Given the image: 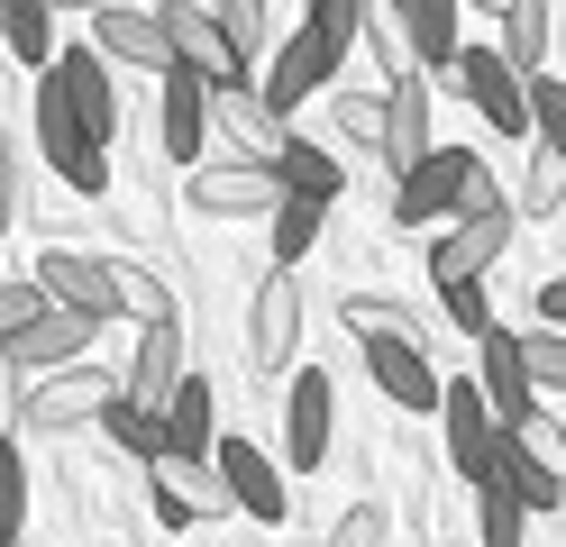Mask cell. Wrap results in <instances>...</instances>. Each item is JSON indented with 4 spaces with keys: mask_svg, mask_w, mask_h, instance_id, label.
<instances>
[{
    "mask_svg": "<svg viewBox=\"0 0 566 547\" xmlns=\"http://www.w3.org/2000/svg\"><path fill=\"white\" fill-rule=\"evenodd\" d=\"M439 438H448V465L484 484L493 474V448H503V411H493L484 375H448V401H439Z\"/></svg>",
    "mask_w": 566,
    "mask_h": 547,
    "instance_id": "cell-7",
    "label": "cell"
},
{
    "mask_svg": "<svg viewBox=\"0 0 566 547\" xmlns=\"http://www.w3.org/2000/svg\"><path fill=\"white\" fill-rule=\"evenodd\" d=\"M210 465L229 474V493H238L247 520H283V511H293V502H283V465L256 448V438H220V448H210Z\"/></svg>",
    "mask_w": 566,
    "mask_h": 547,
    "instance_id": "cell-20",
    "label": "cell"
},
{
    "mask_svg": "<svg viewBox=\"0 0 566 547\" xmlns=\"http://www.w3.org/2000/svg\"><path fill=\"white\" fill-rule=\"evenodd\" d=\"M329 429H338V392L321 365H293V392H283V465L311 474L329 465Z\"/></svg>",
    "mask_w": 566,
    "mask_h": 547,
    "instance_id": "cell-13",
    "label": "cell"
},
{
    "mask_svg": "<svg viewBox=\"0 0 566 547\" xmlns=\"http://www.w3.org/2000/svg\"><path fill=\"white\" fill-rule=\"evenodd\" d=\"M475 538L484 547H521L530 538V502L512 484H475Z\"/></svg>",
    "mask_w": 566,
    "mask_h": 547,
    "instance_id": "cell-31",
    "label": "cell"
},
{
    "mask_svg": "<svg viewBox=\"0 0 566 547\" xmlns=\"http://www.w3.org/2000/svg\"><path fill=\"white\" fill-rule=\"evenodd\" d=\"M366 365H375V392L402 401V411H439V401H448V375L430 365L420 338H384V347H366Z\"/></svg>",
    "mask_w": 566,
    "mask_h": 547,
    "instance_id": "cell-19",
    "label": "cell"
},
{
    "mask_svg": "<svg viewBox=\"0 0 566 547\" xmlns=\"http://www.w3.org/2000/svg\"><path fill=\"white\" fill-rule=\"evenodd\" d=\"M539 319H548V328H566V274H548V283H539Z\"/></svg>",
    "mask_w": 566,
    "mask_h": 547,
    "instance_id": "cell-44",
    "label": "cell"
},
{
    "mask_svg": "<svg viewBox=\"0 0 566 547\" xmlns=\"http://www.w3.org/2000/svg\"><path fill=\"white\" fill-rule=\"evenodd\" d=\"M430 64H394V83H384V165L411 173L430 156Z\"/></svg>",
    "mask_w": 566,
    "mask_h": 547,
    "instance_id": "cell-15",
    "label": "cell"
},
{
    "mask_svg": "<svg viewBox=\"0 0 566 547\" xmlns=\"http://www.w3.org/2000/svg\"><path fill=\"white\" fill-rule=\"evenodd\" d=\"M475 10H493V19H503V10H512V0H475Z\"/></svg>",
    "mask_w": 566,
    "mask_h": 547,
    "instance_id": "cell-46",
    "label": "cell"
},
{
    "mask_svg": "<svg viewBox=\"0 0 566 547\" xmlns=\"http://www.w3.org/2000/svg\"><path fill=\"white\" fill-rule=\"evenodd\" d=\"M192 210L201 219H274V201H283V173L274 165H247V156H229V165H192Z\"/></svg>",
    "mask_w": 566,
    "mask_h": 547,
    "instance_id": "cell-12",
    "label": "cell"
},
{
    "mask_svg": "<svg viewBox=\"0 0 566 547\" xmlns=\"http://www.w3.org/2000/svg\"><path fill=\"white\" fill-rule=\"evenodd\" d=\"M338 319H347V338H366V347H384V338H420L411 311H402V302H384V292H347Z\"/></svg>",
    "mask_w": 566,
    "mask_h": 547,
    "instance_id": "cell-30",
    "label": "cell"
},
{
    "mask_svg": "<svg viewBox=\"0 0 566 547\" xmlns=\"http://www.w3.org/2000/svg\"><path fill=\"white\" fill-rule=\"evenodd\" d=\"M92 46L111 55L119 73H174V28H165V10H147V0L92 10Z\"/></svg>",
    "mask_w": 566,
    "mask_h": 547,
    "instance_id": "cell-11",
    "label": "cell"
},
{
    "mask_svg": "<svg viewBox=\"0 0 566 547\" xmlns=\"http://www.w3.org/2000/svg\"><path fill=\"white\" fill-rule=\"evenodd\" d=\"M521 438H530V456H539L548 474H566V429L557 420H521Z\"/></svg>",
    "mask_w": 566,
    "mask_h": 547,
    "instance_id": "cell-42",
    "label": "cell"
},
{
    "mask_svg": "<svg viewBox=\"0 0 566 547\" xmlns=\"http://www.w3.org/2000/svg\"><path fill=\"white\" fill-rule=\"evenodd\" d=\"M293 356H302V283L293 265H274L247 311V375H293Z\"/></svg>",
    "mask_w": 566,
    "mask_h": 547,
    "instance_id": "cell-8",
    "label": "cell"
},
{
    "mask_svg": "<svg viewBox=\"0 0 566 547\" xmlns=\"http://www.w3.org/2000/svg\"><path fill=\"white\" fill-rule=\"evenodd\" d=\"M184 375H192V356H184V311L174 319H156V328H137V365H128V401H147V411H165L174 392H184Z\"/></svg>",
    "mask_w": 566,
    "mask_h": 547,
    "instance_id": "cell-17",
    "label": "cell"
},
{
    "mask_svg": "<svg viewBox=\"0 0 566 547\" xmlns=\"http://www.w3.org/2000/svg\"><path fill=\"white\" fill-rule=\"evenodd\" d=\"M503 55L521 73H548V0H512L503 10Z\"/></svg>",
    "mask_w": 566,
    "mask_h": 547,
    "instance_id": "cell-32",
    "label": "cell"
},
{
    "mask_svg": "<svg viewBox=\"0 0 566 547\" xmlns=\"http://www.w3.org/2000/svg\"><path fill=\"white\" fill-rule=\"evenodd\" d=\"M0 520H10V538H28V465H19V448H0Z\"/></svg>",
    "mask_w": 566,
    "mask_h": 547,
    "instance_id": "cell-39",
    "label": "cell"
},
{
    "mask_svg": "<svg viewBox=\"0 0 566 547\" xmlns=\"http://www.w3.org/2000/svg\"><path fill=\"white\" fill-rule=\"evenodd\" d=\"M321 229H329V201H302V192H283V201H274V219H265V238H274V265H302V255L321 246Z\"/></svg>",
    "mask_w": 566,
    "mask_h": 547,
    "instance_id": "cell-28",
    "label": "cell"
},
{
    "mask_svg": "<svg viewBox=\"0 0 566 547\" xmlns=\"http://www.w3.org/2000/svg\"><path fill=\"white\" fill-rule=\"evenodd\" d=\"M55 73H64V92H74L83 128L111 146V137H119V83H111V55H101V46H74V55H55Z\"/></svg>",
    "mask_w": 566,
    "mask_h": 547,
    "instance_id": "cell-22",
    "label": "cell"
},
{
    "mask_svg": "<svg viewBox=\"0 0 566 547\" xmlns=\"http://www.w3.org/2000/svg\"><path fill=\"white\" fill-rule=\"evenodd\" d=\"M92 311H74V302H55L46 319H28V328H10L0 338V365H10V392H28V383H46V375H64V365H83V347H92Z\"/></svg>",
    "mask_w": 566,
    "mask_h": 547,
    "instance_id": "cell-3",
    "label": "cell"
},
{
    "mask_svg": "<svg viewBox=\"0 0 566 547\" xmlns=\"http://www.w3.org/2000/svg\"><path fill=\"white\" fill-rule=\"evenodd\" d=\"M38 274L55 302H74L92 319H137V328H156L174 319V292L147 274V265H128V255H83V246H46L38 255Z\"/></svg>",
    "mask_w": 566,
    "mask_h": 547,
    "instance_id": "cell-1",
    "label": "cell"
},
{
    "mask_svg": "<svg viewBox=\"0 0 566 547\" xmlns=\"http://www.w3.org/2000/svg\"><path fill=\"white\" fill-rule=\"evenodd\" d=\"M165 438H174V456H210L220 448V392H210L201 375H184V392L165 401Z\"/></svg>",
    "mask_w": 566,
    "mask_h": 547,
    "instance_id": "cell-24",
    "label": "cell"
},
{
    "mask_svg": "<svg viewBox=\"0 0 566 547\" xmlns=\"http://www.w3.org/2000/svg\"><path fill=\"white\" fill-rule=\"evenodd\" d=\"M448 319L467 328V338H484V328H493V292H484V283H457V292H448Z\"/></svg>",
    "mask_w": 566,
    "mask_h": 547,
    "instance_id": "cell-41",
    "label": "cell"
},
{
    "mask_svg": "<svg viewBox=\"0 0 566 547\" xmlns=\"http://www.w3.org/2000/svg\"><path fill=\"white\" fill-rule=\"evenodd\" d=\"M38 156H46V173L64 182V192H83V201L111 192V146L83 128V109H74V92H64L55 64L38 73Z\"/></svg>",
    "mask_w": 566,
    "mask_h": 547,
    "instance_id": "cell-2",
    "label": "cell"
},
{
    "mask_svg": "<svg viewBox=\"0 0 566 547\" xmlns=\"http://www.w3.org/2000/svg\"><path fill=\"white\" fill-rule=\"evenodd\" d=\"M530 137L566 156V83L557 73H530Z\"/></svg>",
    "mask_w": 566,
    "mask_h": 547,
    "instance_id": "cell-34",
    "label": "cell"
},
{
    "mask_svg": "<svg viewBox=\"0 0 566 547\" xmlns=\"http://www.w3.org/2000/svg\"><path fill=\"white\" fill-rule=\"evenodd\" d=\"M0 19H10V55L28 73L55 64V0H0Z\"/></svg>",
    "mask_w": 566,
    "mask_h": 547,
    "instance_id": "cell-29",
    "label": "cell"
},
{
    "mask_svg": "<svg viewBox=\"0 0 566 547\" xmlns=\"http://www.w3.org/2000/svg\"><path fill=\"white\" fill-rule=\"evenodd\" d=\"M338 64H347V55L329 46V36H311V28H293V36H283V55L265 64V83H256V92H265V101L283 109V119H293V109H302L311 92H321V83H329Z\"/></svg>",
    "mask_w": 566,
    "mask_h": 547,
    "instance_id": "cell-18",
    "label": "cell"
},
{
    "mask_svg": "<svg viewBox=\"0 0 566 547\" xmlns=\"http://www.w3.org/2000/svg\"><path fill=\"white\" fill-rule=\"evenodd\" d=\"M101 438H111L119 456H137V465H165L174 456V438H165V411H147V401H111V411H101Z\"/></svg>",
    "mask_w": 566,
    "mask_h": 547,
    "instance_id": "cell-26",
    "label": "cell"
},
{
    "mask_svg": "<svg viewBox=\"0 0 566 547\" xmlns=\"http://www.w3.org/2000/svg\"><path fill=\"white\" fill-rule=\"evenodd\" d=\"M119 392H128V383H111V365H64V375H46V383L19 392V420L46 429V438H64V429H101V411H111Z\"/></svg>",
    "mask_w": 566,
    "mask_h": 547,
    "instance_id": "cell-5",
    "label": "cell"
},
{
    "mask_svg": "<svg viewBox=\"0 0 566 547\" xmlns=\"http://www.w3.org/2000/svg\"><path fill=\"white\" fill-rule=\"evenodd\" d=\"M484 156L475 146H430L411 173H394V219L402 229H430V219H457V201H467V173Z\"/></svg>",
    "mask_w": 566,
    "mask_h": 547,
    "instance_id": "cell-9",
    "label": "cell"
},
{
    "mask_svg": "<svg viewBox=\"0 0 566 547\" xmlns=\"http://www.w3.org/2000/svg\"><path fill=\"white\" fill-rule=\"evenodd\" d=\"M475 375H484V392H493V411H503V429H521V420H539V383H530V338H512V328H484L475 338Z\"/></svg>",
    "mask_w": 566,
    "mask_h": 547,
    "instance_id": "cell-16",
    "label": "cell"
},
{
    "mask_svg": "<svg viewBox=\"0 0 566 547\" xmlns=\"http://www.w3.org/2000/svg\"><path fill=\"white\" fill-rule=\"evenodd\" d=\"M165 28H174V64H184V73H201L210 92L256 83V73H247V46L220 28V10H165Z\"/></svg>",
    "mask_w": 566,
    "mask_h": 547,
    "instance_id": "cell-14",
    "label": "cell"
},
{
    "mask_svg": "<svg viewBox=\"0 0 566 547\" xmlns=\"http://www.w3.org/2000/svg\"><path fill=\"white\" fill-rule=\"evenodd\" d=\"M274 173H283V192H302V201H329L338 210V192H347V165L329 156V146H311V137H293L274 156Z\"/></svg>",
    "mask_w": 566,
    "mask_h": 547,
    "instance_id": "cell-27",
    "label": "cell"
},
{
    "mask_svg": "<svg viewBox=\"0 0 566 547\" xmlns=\"http://www.w3.org/2000/svg\"><path fill=\"white\" fill-rule=\"evenodd\" d=\"M512 229H521V210H512V201H484V210H467V219H448V229H439V246H430V283H439V292L484 283L493 265H503Z\"/></svg>",
    "mask_w": 566,
    "mask_h": 547,
    "instance_id": "cell-4",
    "label": "cell"
},
{
    "mask_svg": "<svg viewBox=\"0 0 566 547\" xmlns=\"http://www.w3.org/2000/svg\"><path fill=\"white\" fill-rule=\"evenodd\" d=\"M165 156L174 165H210V83L174 64L165 73Z\"/></svg>",
    "mask_w": 566,
    "mask_h": 547,
    "instance_id": "cell-21",
    "label": "cell"
},
{
    "mask_svg": "<svg viewBox=\"0 0 566 547\" xmlns=\"http://www.w3.org/2000/svg\"><path fill=\"white\" fill-rule=\"evenodd\" d=\"M46 311H55L46 274H10V283H0V328H28V319H46Z\"/></svg>",
    "mask_w": 566,
    "mask_h": 547,
    "instance_id": "cell-37",
    "label": "cell"
},
{
    "mask_svg": "<svg viewBox=\"0 0 566 547\" xmlns=\"http://www.w3.org/2000/svg\"><path fill=\"white\" fill-rule=\"evenodd\" d=\"M55 10H111V0H55Z\"/></svg>",
    "mask_w": 566,
    "mask_h": 547,
    "instance_id": "cell-45",
    "label": "cell"
},
{
    "mask_svg": "<svg viewBox=\"0 0 566 547\" xmlns=\"http://www.w3.org/2000/svg\"><path fill=\"white\" fill-rule=\"evenodd\" d=\"M210 10H220V28L247 46V64H256V46H265V0H210Z\"/></svg>",
    "mask_w": 566,
    "mask_h": 547,
    "instance_id": "cell-40",
    "label": "cell"
},
{
    "mask_svg": "<svg viewBox=\"0 0 566 547\" xmlns=\"http://www.w3.org/2000/svg\"><path fill=\"white\" fill-rule=\"evenodd\" d=\"M484 484H512L530 511H557V493H566V474H548L539 456H530V438L521 429H503V448H493V474H484Z\"/></svg>",
    "mask_w": 566,
    "mask_h": 547,
    "instance_id": "cell-25",
    "label": "cell"
},
{
    "mask_svg": "<svg viewBox=\"0 0 566 547\" xmlns=\"http://www.w3.org/2000/svg\"><path fill=\"white\" fill-rule=\"evenodd\" d=\"M329 547H384V511H347L329 529Z\"/></svg>",
    "mask_w": 566,
    "mask_h": 547,
    "instance_id": "cell-43",
    "label": "cell"
},
{
    "mask_svg": "<svg viewBox=\"0 0 566 547\" xmlns=\"http://www.w3.org/2000/svg\"><path fill=\"white\" fill-rule=\"evenodd\" d=\"M566 201V156L557 146H530V173H521V219H548Z\"/></svg>",
    "mask_w": 566,
    "mask_h": 547,
    "instance_id": "cell-33",
    "label": "cell"
},
{
    "mask_svg": "<svg viewBox=\"0 0 566 547\" xmlns=\"http://www.w3.org/2000/svg\"><path fill=\"white\" fill-rule=\"evenodd\" d=\"M394 10H402V0H394Z\"/></svg>",
    "mask_w": 566,
    "mask_h": 547,
    "instance_id": "cell-48",
    "label": "cell"
},
{
    "mask_svg": "<svg viewBox=\"0 0 566 547\" xmlns=\"http://www.w3.org/2000/svg\"><path fill=\"white\" fill-rule=\"evenodd\" d=\"M147 493H156V520H165V529H192V520L238 511L229 474L210 465V456H165V465H147Z\"/></svg>",
    "mask_w": 566,
    "mask_h": 547,
    "instance_id": "cell-10",
    "label": "cell"
},
{
    "mask_svg": "<svg viewBox=\"0 0 566 547\" xmlns=\"http://www.w3.org/2000/svg\"><path fill=\"white\" fill-rule=\"evenodd\" d=\"M448 83L475 101V119H484L493 137H521V128H530V73H521L503 46H467V55L448 64Z\"/></svg>",
    "mask_w": 566,
    "mask_h": 547,
    "instance_id": "cell-6",
    "label": "cell"
},
{
    "mask_svg": "<svg viewBox=\"0 0 566 547\" xmlns=\"http://www.w3.org/2000/svg\"><path fill=\"white\" fill-rule=\"evenodd\" d=\"M329 128H338L347 146H375V156H384V101H375V92H347V101L329 109Z\"/></svg>",
    "mask_w": 566,
    "mask_h": 547,
    "instance_id": "cell-36",
    "label": "cell"
},
{
    "mask_svg": "<svg viewBox=\"0 0 566 547\" xmlns=\"http://www.w3.org/2000/svg\"><path fill=\"white\" fill-rule=\"evenodd\" d=\"M366 10H375V0H311V36H329V46L347 55V46H357V36H366Z\"/></svg>",
    "mask_w": 566,
    "mask_h": 547,
    "instance_id": "cell-35",
    "label": "cell"
},
{
    "mask_svg": "<svg viewBox=\"0 0 566 547\" xmlns=\"http://www.w3.org/2000/svg\"><path fill=\"white\" fill-rule=\"evenodd\" d=\"M467 0H402V36H411V64H430V73H448L457 55H467Z\"/></svg>",
    "mask_w": 566,
    "mask_h": 547,
    "instance_id": "cell-23",
    "label": "cell"
},
{
    "mask_svg": "<svg viewBox=\"0 0 566 547\" xmlns=\"http://www.w3.org/2000/svg\"><path fill=\"white\" fill-rule=\"evenodd\" d=\"M10 547H38V538H10Z\"/></svg>",
    "mask_w": 566,
    "mask_h": 547,
    "instance_id": "cell-47",
    "label": "cell"
},
{
    "mask_svg": "<svg viewBox=\"0 0 566 547\" xmlns=\"http://www.w3.org/2000/svg\"><path fill=\"white\" fill-rule=\"evenodd\" d=\"M530 383H539V401L566 392V328H548V319L530 328Z\"/></svg>",
    "mask_w": 566,
    "mask_h": 547,
    "instance_id": "cell-38",
    "label": "cell"
}]
</instances>
